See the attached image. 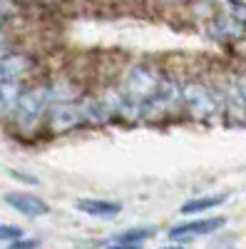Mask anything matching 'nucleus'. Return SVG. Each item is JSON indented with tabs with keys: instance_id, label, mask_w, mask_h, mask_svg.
<instances>
[{
	"instance_id": "obj_16",
	"label": "nucleus",
	"mask_w": 246,
	"mask_h": 249,
	"mask_svg": "<svg viewBox=\"0 0 246 249\" xmlns=\"http://www.w3.org/2000/svg\"><path fill=\"white\" fill-rule=\"evenodd\" d=\"M13 50V40H10V33H8V28L0 23V55L3 53H10Z\"/></svg>"
},
{
	"instance_id": "obj_21",
	"label": "nucleus",
	"mask_w": 246,
	"mask_h": 249,
	"mask_svg": "<svg viewBox=\"0 0 246 249\" xmlns=\"http://www.w3.org/2000/svg\"><path fill=\"white\" fill-rule=\"evenodd\" d=\"M164 249H181V247H177V244H174V247H164Z\"/></svg>"
},
{
	"instance_id": "obj_5",
	"label": "nucleus",
	"mask_w": 246,
	"mask_h": 249,
	"mask_svg": "<svg viewBox=\"0 0 246 249\" xmlns=\"http://www.w3.org/2000/svg\"><path fill=\"white\" fill-rule=\"evenodd\" d=\"M244 33H246V25H241L221 5H214V13L209 15V23H207V35L214 43H236V40L244 37Z\"/></svg>"
},
{
	"instance_id": "obj_3",
	"label": "nucleus",
	"mask_w": 246,
	"mask_h": 249,
	"mask_svg": "<svg viewBox=\"0 0 246 249\" xmlns=\"http://www.w3.org/2000/svg\"><path fill=\"white\" fill-rule=\"evenodd\" d=\"M179 105L187 107L194 120H212L221 110L219 92L204 80H187L179 85Z\"/></svg>"
},
{
	"instance_id": "obj_1",
	"label": "nucleus",
	"mask_w": 246,
	"mask_h": 249,
	"mask_svg": "<svg viewBox=\"0 0 246 249\" xmlns=\"http://www.w3.org/2000/svg\"><path fill=\"white\" fill-rule=\"evenodd\" d=\"M164 77L167 75H162L159 70H154L152 65H132L125 77H122L119 82V97L127 102V107L132 110V115L137 117L139 115V107L145 105V102L159 90V85L164 82Z\"/></svg>"
},
{
	"instance_id": "obj_18",
	"label": "nucleus",
	"mask_w": 246,
	"mask_h": 249,
	"mask_svg": "<svg viewBox=\"0 0 246 249\" xmlns=\"http://www.w3.org/2000/svg\"><path fill=\"white\" fill-rule=\"evenodd\" d=\"M10 175H13L15 179H20V182H28V184H37V179H35V177H30V175H23V172H15V170H10Z\"/></svg>"
},
{
	"instance_id": "obj_6",
	"label": "nucleus",
	"mask_w": 246,
	"mask_h": 249,
	"mask_svg": "<svg viewBox=\"0 0 246 249\" xmlns=\"http://www.w3.org/2000/svg\"><path fill=\"white\" fill-rule=\"evenodd\" d=\"M35 70V60L28 53H3L0 55V85H15L23 82L25 77H30Z\"/></svg>"
},
{
	"instance_id": "obj_9",
	"label": "nucleus",
	"mask_w": 246,
	"mask_h": 249,
	"mask_svg": "<svg viewBox=\"0 0 246 249\" xmlns=\"http://www.w3.org/2000/svg\"><path fill=\"white\" fill-rule=\"evenodd\" d=\"M3 202L10 207V210L20 212L23 217H43V214L50 212V204L43 197L30 195V192H5Z\"/></svg>"
},
{
	"instance_id": "obj_7",
	"label": "nucleus",
	"mask_w": 246,
	"mask_h": 249,
	"mask_svg": "<svg viewBox=\"0 0 246 249\" xmlns=\"http://www.w3.org/2000/svg\"><path fill=\"white\" fill-rule=\"evenodd\" d=\"M219 100L234 122H246V80L244 77L231 75L227 80V85H224Z\"/></svg>"
},
{
	"instance_id": "obj_2",
	"label": "nucleus",
	"mask_w": 246,
	"mask_h": 249,
	"mask_svg": "<svg viewBox=\"0 0 246 249\" xmlns=\"http://www.w3.org/2000/svg\"><path fill=\"white\" fill-rule=\"evenodd\" d=\"M52 105V92H50V82H40V85H33V88H25L23 95H20L17 105H15V112H13V124L20 130V132H33L43 117L48 115Z\"/></svg>"
},
{
	"instance_id": "obj_10",
	"label": "nucleus",
	"mask_w": 246,
	"mask_h": 249,
	"mask_svg": "<svg viewBox=\"0 0 246 249\" xmlns=\"http://www.w3.org/2000/svg\"><path fill=\"white\" fill-rule=\"evenodd\" d=\"M75 210H80L87 217H99V219H112L122 212V204L112 199H102V197H82L75 202Z\"/></svg>"
},
{
	"instance_id": "obj_20",
	"label": "nucleus",
	"mask_w": 246,
	"mask_h": 249,
	"mask_svg": "<svg viewBox=\"0 0 246 249\" xmlns=\"http://www.w3.org/2000/svg\"><path fill=\"white\" fill-rule=\"evenodd\" d=\"M107 249H139V247H122V244H112V247H107Z\"/></svg>"
},
{
	"instance_id": "obj_19",
	"label": "nucleus",
	"mask_w": 246,
	"mask_h": 249,
	"mask_svg": "<svg viewBox=\"0 0 246 249\" xmlns=\"http://www.w3.org/2000/svg\"><path fill=\"white\" fill-rule=\"evenodd\" d=\"M13 10V5H8V3H0V23H5L8 20V13Z\"/></svg>"
},
{
	"instance_id": "obj_15",
	"label": "nucleus",
	"mask_w": 246,
	"mask_h": 249,
	"mask_svg": "<svg viewBox=\"0 0 246 249\" xmlns=\"http://www.w3.org/2000/svg\"><path fill=\"white\" fill-rule=\"evenodd\" d=\"M224 10H229L241 25H246V3H221Z\"/></svg>"
},
{
	"instance_id": "obj_14",
	"label": "nucleus",
	"mask_w": 246,
	"mask_h": 249,
	"mask_svg": "<svg viewBox=\"0 0 246 249\" xmlns=\"http://www.w3.org/2000/svg\"><path fill=\"white\" fill-rule=\"evenodd\" d=\"M20 237H25L20 227H15V224H0V242H8L10 244V242H15Z\"/></svg>"
},
{
	"instance_id": "obj_17",
	"label": "nucleus",
	"mask_w": 246,
	"mask_h": 249,
	"mask_svg": "<svg viewBox=\"0 0 246 249\" xmlns=\"http://www.w3.org/2000/svg\"><path fill=\"white\" fill-rule=\"evenodd\" d=\"M8 249H37V239H28V237H20L15 242L8 244Z\"/></svg>"
},
{
	"instance_id": "obj_4",
	"label": "nucleus",
	"mask_w": 246,
	"mask_h": 249,
	"mask_svg": "<svg viewBox=\"0 0 246 249\" xmlns=\"http://www.w3.org/2000/svg\"><path fill=\"white\" fill-rule=\"evenodd\" d=\"M48 127L52 135H63V132H70L80 124L87 122V115H85V102H55L48 110Z\"/></svg>"
},
{
	"instance_id": "obj_12",
	"label": "nucleus",
	"mask_w": 246,
	"mask_h": 249,
	"mask_svg": "<svg viewBox=\"0 0 246 249\" xmlns=\"http://www.w3.org/2000/svg\"><path fill=\"white\" fill-rule=\"evenodd\" d=\"M227 202V195H207V197H194L189 202L181 204V214H199V212H209V210H216L219 204Z\"/></svg>"
},
{
	"instance_id": "obj_11",
	"label": "nucleus",
	"mask_w": 246,
	"mask_h": 249,
	"mask_svg": "<svg viewBox=\"0 0 246 249\" xmlns=\"http://www.w3.org/2000/svg\"><path fill=\"white\" fill-rule=\"evenodd\" d=\"M23 82H15V85H0V120H10L15 112V105L20 95H23Z\"/></svg>"
},
{
	"instance_id": "obj_8",
	"label": "nucleus",
	"mask_w": 246,
	"mask_h": 249,
	"mask_svg": "<svg viewBox=\"0 0 246 249\" xmlns=\"http://www.w3.org/2000/svg\"><path fill=\"white\" fill-rule=\"evenodd\" d=\"M227 224L224 217H201V219H189V222H181L177 227L169 230V239L174 242H189V239H197V237H207V234H214L216 230Z\"/></svg>"
},
{
	"instance_id": "obj_13",
	"label": "nucleus",
	"mask_w": 246,
	"mask_h": 249,
	"mask_svg": "<svg viewBox=\"0 0 246 249\" xmlns=\"http://www.w3.org/2000/svg\"><path fill=\"white\" fill-rule=\"evenodd\" d=\"M154 234V227H132V230H125L115 237V244H122V247H139L145 239H149Z\"/></svg>"
}]
</instances>
